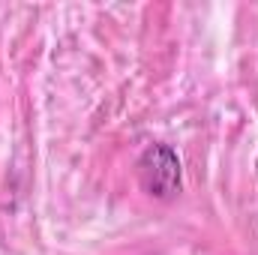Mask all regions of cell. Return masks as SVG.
<instances>
[{"label": "cell", "mask_w": 258, "mask_h": 255, "mask_svg": "<svg viewBox=\"0 0 258 255\" xmlns=\"http://www.w3.org/2000/svg\"><path fill=\"white\" fill-rule=\"evenodd\" d=\"M138 180L147 195L171 198L180 189V159L168 144H150L138 159Z\"/></svg>", "instance_id": "obj_1"}]
</instances>
